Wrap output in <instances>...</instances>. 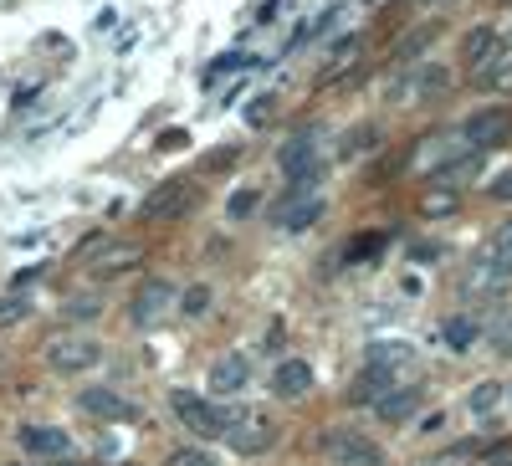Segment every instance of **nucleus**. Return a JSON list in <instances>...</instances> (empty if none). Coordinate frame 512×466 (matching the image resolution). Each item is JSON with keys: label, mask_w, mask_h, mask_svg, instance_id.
<instances>
[{"label": "nucleus", "mask_w": 512, "mask_h": 466, "mask_svg": "<svg viewBox=\"0 0 512 466\" xmlns=\"http://www.w3.org/2000/svg\"><path fill=\"white\" fill-rule=\"evenodd\" d=\"M164 466H221L216 456H210L205 446H180V451H169V461Z\"/></svg>", "instance_id": "5701e85b"}, {"label": "nucleus", "mask_w": 512, "mask_h": 466, "mask_svg": "<svg viewBox=\"0 0 512 466\" xmlns=\"http://www.w3.org/2000/svg\"><path fill=\"white\" fill-rule=\"evenodd\" d=\"M169 410H175V420H180L190 436H221V410L210 405L205 395L175 390V395H169Z\"/></svg>", "instance_id": "39448f33"}, {"label": "nucleus", "mask_w": 512, "mask_h": 466, "mask_svg": "<svg viewBox=\"0 0 512 466\" xmlns=\"http://www.w3.org/2000/svg\"><path fill=\"white\" fill-rule=\"evenodd\" d=\"M410 257H415L420 267H431V262H436V246H415V251H410Z\"/></svg>", "instance_id": "72a5a7b5"}, {"label": "nucleus", "mask_w": 512, "mask_h": 466, "mask_svg": "<svg viewBox=\"0 0 512 466\" xmlns=\"http://www.w3.org/2000/svg\"><path fill=\"white\" fill-rule=\"evenodd\" d=\"M272 390H277L282 400H303V395L313 390V364H308V359H282L277 374H272Z\"/></svg>", "instance_id": "2eb2a0df"}, {"label": "nucleus", "mask_w": 512, "mask_h": 466, "mask_svg": "<svg viewBox=\"0 0 512 466\" xmlns=\"http://www.w3.org/2000/svg\"><path fill=\"white\" fill-rule=\"evenodd\" d=\"M93 313H98L93 298H77V303H72V318H93Z\"/></svg>", "instance_id": "473e14b6"}, {"label": "nucleus", "mask_w": 512, "mask_h": 466, "mask_svg": "<svg viewBox=\"0 0 512 466\" xmlns=\"http://www.w3.org/2000/svg\"><path fill=\"white\" fill-rule=\"evenodd\" d=\"M461 57H466V67H472L477 77H487L497 62H507V52H502V36H497L492 26L466 31V41H461Z\"/></svg>", "instance_id": "9b49d317"}, {"label": "nucleus", "mask_w": 512, "mask_h": 466, "mask_svg": "<svg viewBox=\"0 0 512 466\" xmlns=\"http://www.w3.org/2000/svg\"><path fill=\"white\" fill-rule=\"evenodd\" d=\"M492 349L497 354H512V308L497 313V323H492Z\"/></svg>", "instance_id": "a878e982"}, {"label": "nucleus", "mask_w": 512, "mask_h": 466, "mask_svg": "<svg viewBox=\"0 0 512 466\" xmlns=\"http://www.w3.org/2000/svg\"><path fill=\"white\" fill-rule=\"evenodd\" d=\"M487 88L492 93H512V57H507V67H492L487 72Z\"/></svg>", "instance_id": "cd10ccee"}, {"label": "nucleus", "mask_w": 512, "mask_h": 466, "mask_svg": "<svg viewBox=\"0 0 512 466\" xmlns=\"http://www.w3.org/2000/svg\"><path fill=\"white\" fill-rule=\"evenodd\" d=\"M57 466H98V461H72V456H62Z\"/></svg>", "instance_id": "c9c22d12"}, {"label": "nucleus", "mask_w": 512, "mask_h": 466, "mask_svg": "<svg viewBox=\"0 0 512 466\" xmlns=\"http://www.w3.org/2000/svg\"><path fill=\"white\" fill-rule=\"evenodd\" d=\"M185 205H190L185 180H164L159 190L144 195V221H169V216H175V210H185Z\"/></svg>", "instance_id": "4468645a"}, {"label": "nucleus", "mask_w": 512, "mask_h": 466, "mask_svg": "<svg viewBox=\"0 0 512 466\" xmlns=\"http://www.w3.org/2000/svg\"><path fill=\"white\" fill-rule=\"evenodd\" d=\"M502 52H507V57H512V31H507V36H502Z\"/></svg>", "instance_id": "e433bc0d"}, {"label": "nucleus", "mask_w": 512, "mask_h": 466, "mask_svg": "<svg viewBox=\"0 0 512 466\" xmlns=\"http://www.w3.org/2000/svg\"><path fill=\"white\" fill-rule=\"evenodd\" d=\"M379 246H384V236H359V241L349 246V262H359V257H374Z\"/></svg>", "instance_id": "7c9ffc66"}, {"label": "nucleus", "mask_w": 512, "mask_h": 466, "mask_svg": "<svg viewBox=\"0 0 512 466\" xmlns=\"http://www.w3.org/2000/svg\"><path fill=\"white\" fill-rule=\"evenodd\" d=\"M21 451L62 461V456H72V436H67L62 426H26V431H21Z\"/></svg>", "instance_id": "ddd939ff"}, {"label": "nucleus", "mask_w": 512, "mask_h": 466, "mask_svg": "<svg viewBox=\"0 0 512 466\" xmlns=\"http://www.w3.org/2000/svg\"><path fill=\"white\" fill-rule=\"evenodd\" d=\"M128 262H139V246H134V241H113V246H103V257L93 262V272H98V277H113V272H123Z\"/></svg>", "instance_id": "412c9836"}, {"label": "nucleus", "mask_w": 512, "mask_h": 466, "mask_svg": "<svg viewBox=\"0 0 512 466\" xmlns=\"http://www.w3.org/2000/svg\"><path fill=\"white\" fill-rule=\"evenodd\" d=\"M31 313V303L21 298V292H11V298H0V328H11V323H21Z\"/></svg>", "instance_id": "393cba45"}, {"label": "nucleus", "mask_w": 512, "mask_h": 466, "mask_svg": "<svg viewBox=\"0 0 512 466\" xmlns=\"http://www.w3.org/2000/svg\"><path fill=\"white\" fill-rule=\"evenodd\" d=\"M415 410H420V390H415V385H395L390 395L374 400V415L384 420V426H405Z\"/></svg>", "instance_id": "dca6fc26"}, {"label": "nucleus", "mask_w": 512, "mask_h": 466, "mask_svg": "<svg viewBox=\"0 0 512 466\" xmlns=\"http://www.w3.org/2000/svg\"><path fill=\"white\" fill-rule=\"evenodd\" d=\"M185 139H190V134H180V129H169V134H164V139H159V144H164V149H180V144H185Z\"/></svg>", "instance_id": "f704fd0d"}, {"label": "nucleus", "mask_w": 512, "mask_h": 466, "mask_svg": "<svg viewBox=\"0 0 512 466\" xmlns=\"http://www.w3.org/2000/svg\"><path fill=\"white\" fill-rule=\"evenodd\" d=\"M507 277H512V221H502V226L492 231V241L477 251V262H472V287L492 292V287H502Z\"/></svg>", "instance_id": "f03ea898"}, {"label": "nucleus", "mask_w": 512, "mask_h": 466, "mask_svg": "<svg viewBox=\"0 0 512 466\" xmlns=\"http://www.w3.org/2000/svg\"><path fill=\"white\" fill-rule=\"evenodd\" d=\"M318 216H323V200H308V195H292V200L277 205V226H287V231H303Z\"/></svg>", "instance_id": "aec40b11"}, {"label": "nucleus", "mask_w": 512, "mask_h": 466, "mask_svg": "<svg viewBox=\"0 0 512 466\" xmlns=\"http://www.w3.org/2000/svg\"><path fill=\"white\" fill-rule=\"evenodd\" d=\"M98 359H103V344H93V338H52L47 344V364L57 374H88Z\"/></svg>", "instance_id": "423d86ee"}, {"label": "nucleus", "mask_w": 512, "mask_h": 466, "mask_svg": "<svg viewBox=\"0 0 512 466\" xmlns=\"http://www.w3.org/2000/svg\"><path fill=\"white\" fill-rule=\"evenodd\" d=\"M472 154V144H466V134H436V139H425L420 144V154H415V169H425V175H446V169L456 164V159H466Z\"/></svg>", "instance_id": "6e6552de"}, {"label": "nucleus", "mask_w": 512, "mask_h": 466, "mask_svg": "<svg viewBox=\"0 0 512 466\" xmlns=\"http://www.w3.org/2000/svg\"><path fill=\"white\" fill-rule=\"evenodd\" d=\"M251 210H256V190H241V195H231V221L251 216Z\"/></svg>", "instance_id": "2f4dec72"}, {"label": "nucleus", "mask_w": 512, "mask_h": 466, "mask_svg": "<svg viewBox=\"0 0 512 466\" xmlns=\"http://www.w3.org/2000/svg\"><path fill=\"white\" fill-rule=\"evenodd\" d=\"M446 210H456V195H446V190L425 195V216H446Z\"/></svg>", "instance_id": "c85d7f7f"}, {"label": "nucleus", "mask_w": 512, "mask_h": 466, "mask_svg": "<svg viewBox=\"0 0 512 466\" xmlns=\"http://www.w3.org/2000/svg\"><path fill=\"white\" fill-rule=\"evenodd\" d=\"M246 379H251L246 354H226V359H216V369H210V390L216 395H241Z\"/></svg>", "instance_id": "f3484780"}, {"label": "nucleus", "mask_w": 512, "mask_h": 466, "mask_svg": "<svg viewBox=\"0 0 512 466\" xmlns=\"http://www.w3.org/2000/svg\"><path fill=\"white\" fill-rule=\"evenodd\" d=\"M221 436L231 451L241 456H262L277 441V426L267 420V410H251V405H226L221 410Z\"/></svg>", "instance_id": "f257e3e1"}, {"label": "nucleus", "mask_w": 512, "mask_h": 466, "mask_svg": "<svg viewBox=\"0 0 512 466\" xmlns=\"http://www.w3.org/2000/svg\"><path fill=\"white\" fill-rule=\"evenodd\" d=\"M446 88H451V72L425 62V67H410L390 82V103H425V98H441Z\"/></svg>", "instance_id": "20e7f679"}, {"label": "nucleus", "mask_w": 512, "mask_h": 466, "mask_svg": "<svg viewBox=\"0 0 512 466\" xmlns=\"http://www.w3.org/2000/svg\"><path fill=\"white\" fill-rule=\"evenodd\" d=\"M441 338H446L451 354H472V344L482 338V323H477L472 313H451V318L441 323Z\"/></svg>", "instance_id": "6ab92c4d"}, {"label": "nucleus", "mask_w": 512, "mask_h": 466, "mask_svg": "<svg viewBox=\"0 0 512 466\" xmlns=\"http://www.w3.org/2000/svg\"><path fill=\"white\" fill-rule=\"evenodd\" d=\"M431 36H436L431 26H425V31H415V36H405V41H400V62H410L420 47H431Z\"/></svg>", "instance_id": "bb28decb"}, {"label": "nucleus", "mask_w": 512, "mask_h": 466, "mask_svg": "<svg viewBox=\"0 0 512 466\" xmlns=\"http://www.w3.org/2000/svg\"><path fill=\"white\" fill-rule=\"evenodd\" d=\"M502 395H507V385H497V379H482V385L466 395V410H472V415H492V410L502 405Z\"/></svg>", "instance_id": "4be33fe9"}, {"label": "nucleus", "mask_w": 512, "mask_h": 466, "mask_svg": "<svg viewBox=\"0 0 512 466\" xmlns=\"http://www.w3.org/2000/svg\"><path fill=\"white\" fill-rule=\"evenodd\" d=\"M487 195H492V200H507V205H512V164H507L502 175H497V180L487 185Z\"/></svg>", "instance_id": "c756f323"}, {"label": "nucleus", "mask_w": 512, "mask_h": 466, "mask_svg": "<svg viewBox=\"0 0 512 466\" xmlns=\"http://www.w3.org/2000/svg\"><path fill=\"white\" fill-rule=\"evenodd\" d=\"M205 308H210V287H205V282H195V287H185V292H180V313L200 318Z\"/></svg>", "instance_id": "b1692460"}, {"label": "nucleus", "mask_w": 512, "mask_h": 466, "mask_svg": "<svg viewBox=\"0 0 512 466\" xmlns=\"http://www.w3.org/2000/svg\"><path fill=\"white\" fill-rule=\"evenodd\" d=\"M169 308H180V292H175V282H164V277H149L139 292H134V323L139 328H154Z\"/></svg>", "instance_id": "0eeeda50"}, {"label": "nucleus", "mask_w": 512, "mask_h": 466, "mask_svg": "<svg viewBox=\"0 0 512 466\" xmlns=\"http://www.w3.org/2000/svg\"><path fill=\"white\" fill-rule=\"evenodd\" d=\"M461 134H466L472 149H497L502 139H512V113L507 108H482V113H472L461 123Z\"/></svg>", "instance_id": "9d476101"}, {"label": "nucleus", "mask_w": 512, "mask_h": 466, "mask_svg": "<svg viewBox=\"0 0 512 466\" xmlns=\"http://www.w3.org/2000/svg\"><path fill=\"white\" fill-rule=\"evenodd\" d=\"M277 164H282V175H287L292 185H297V180H313V169H318V139H313V134H292V139L282 144Z\"/></svg>", "instance_id": "f8f14e48"}, {"label": "nucleus", "mask_w": 512, "mask_h": 466, "mask_svg": "<svg viewBox=\"0 0 512 466\" xmlns=\"http://www.w3.org/2000/svg\"><path fill=\"white\" fill-rule=\"evenodd\" d=\"M410 364H415V349L405 338H379V344H369V369L395 374V369H410Z\"/></svg>", "instance_id": "a211bd4d"}, {"label": "nucleus", "mask_w": 512, "mask_h": 466, "mask_svg": "<svg viewBox=\"0 0 512 466\" xmlns=\"http://www.w3.org/2000/svg\"><path fill=\"white\" fill-rule=\"evenodd\" d=\"M507 395H512V390H507Z\"/></svg>", "instance_id": "4c0bfd02"}, {"label": "nucleus", "mask_w": 512, "mask_h": 466, "mask_svg": "<svg viewBox=\"0 0 512 466\" xmlns=\"http://www.w3.org/2000/svg\"><path fill=\"white\" fill-rule=\"evenodd\" d=\"M77 405L88 410L93 420H108V426H128V420L139 415V405H134V400H128V395H118V390H108V385L82 390V395H77Z\"/></svg>", "instance_id": "1a4fd4ad"}, {"label": "nucleus", "mask_w": 512, "mask_h": 466, "mask_svg": "<svg viewBox=\"0 0 512 466\" xmlns=\"http://www.w3.org/2000/svg\"><path fill=\"white\" fill-rule=\"evenodd\" d=\"M323 451H328L333 466H384L379 441H369V436L354 431V426H333V431L323 436Z\"/></svg>", "instance_id": "7ed1b4c3"}]
</instances>
